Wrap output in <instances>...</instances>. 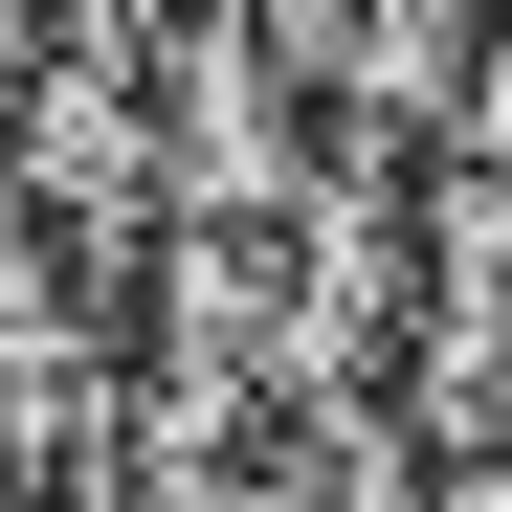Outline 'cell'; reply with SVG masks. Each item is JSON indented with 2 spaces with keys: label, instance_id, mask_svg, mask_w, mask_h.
<instances>
[{
  "label": "cell",
  "instance_id": "cell-1",
  "mask_svg": "<svg viewBox=\"0 0 512 512\" xmlns=\"http://www.w3.org/2000/svg\"><path fill=\"white\" fill-rule=\"evenodd\" d=\"M90 512H423V423L401 401H290V423H112Z\"/></svg>",
  "mask_w": 512,
  "mask_h": 512
}]
</instances>
